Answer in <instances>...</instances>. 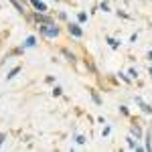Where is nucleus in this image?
I'll return each mask as SVG.
<instances>
[{"label":"nucleus","mask_w":152,"mask_h":152,"mask_svg":"<svg viewBox=\"0 0 152 152\" xmlns=\"http://www.w3.org/2000/svg\"><path fill=\"white\" fill-rule=\"evenodd\" d=\"M91 99H94V102H95L97 105H102V97L97 95V91H91Z\"/></svg>","instance_id":"14"},{"label":"nucleus","mask_w":152,"mask_h":152,"mask_svg":"<svg viewBox=\"0 0 152 152\" xmlns=\"http://www.w3.org/2000/svg\"><path fill=\"white\" fill-rule=\"evenodd\" d=\"M99 10H102V12H110V4H107L105 0L102 2V4H99Z\"/></svg>","instance_id":"16"},{"label":"nucleus","mask_w":152,"mask_h":152,"mask_svg":"<svg viewBox=\"0 0 152 152\" xmlns=\"http://www.w3.org/2000/svg\"><path fill=\"white\" fill-rule=\"evenodd\" d=\"M8 2H10L12 6L16 8V12H18V14H23V16H24V14H26V10H24V6H23V4H20V2H18V0H8Z\"/></svg>","instance_id":"6"},{"label":"nucleus","mask_w":152,"mask_h":152,"mask_svg":"<svg viewBox=\"0 0 152 152\" xmlns=\"http://www.w3.org/2000/svg\"><path fill=\"white\" fill-rule=\"evenodd\" d=\"M136 41H138V35H136V33H134V35L130 37V43H136Z\"/></svg>","instance_id":"21"},{"label":"nucleus","mask_w":152,"mask_h":152,"mask_svg":"<svg viewBox=\"0 0 152 152\" xmlns=\"http://www.w3.org/2000/svg\"><path fill=\"white\" fill-rule=\"evenodd\" d=\"M31 6L39 12H47V4H45L43 0H31Z\"/></svg>","instance_id":"3"},{"label":"nucleus","mask_w":152,"mask_h":152,"mask_svg":"<svg viewBox=\"0 0 152 152\" xmlns=\"http://www.w3.org/2000/svg\"><path fill=\"white\" fill-rule=\"evenodd\" d=\"M107 43H110V47H112V49H118V47H120V41H118V39H114V37H107Z\"/></svg>","instance_id":"10"},{"label":"nucleus","mask_w":152,"mask_h":152,"mask_svg":"<svg viewBox=\"0 0 152 152\" xmlns=\"http://www.w3.org/2000/svg\"><path fill=\"white\" fill-rule=\"evenodd\" d=\"M4 140H6V134H0V146L4 144Z\"/></svg>","instance_id":"22"},{"label":"nucleus","mask_w":152,"mask_h":152,"mask_svg":"<svg viewBox=\"0 0 152 152\" xmlns=\"http://www.w3.org/2000/svg\"><path fill=\"white\" fill-rule=\"evenodd\" d=\"M110 132H112V128H110V126H105V128H104V132H102V134H104V136H107Z\"/></svg>","instance_id":"20"},{"label":"nucleus","mask_w":152,"mask_h":152,"mask_svg":"<svg viewBox=\"0 0 152 152\" xmlns=\"http://www.w3.org/2000/svg\"><path fill=\"white\" fill-rule=\"evenodd\" d=\"M85 20H87V12H79V14H77V23L81 24V23H85Z\"/></svg>","instance_id":"12"},{"label":"nucleus","mask_w":152,"mask_h":152,"mask_svg":"<svg viewBox=\"0 0 152 152\" xmlns=\"http://www.w3.org/2000/svg\"><path fill=\"white\" fill-rule=\"evenodd\" d=\"M128 75L132 77V79H136V77H138V69H130V71H128Z\"/></svg>","instance_id":"18"},{"label":"nucleus","mask_w":152,"mask_h":152,"mask_svg":"<svg viewBox=\"0 0 152 152\" xmlns=\"http://www.w3.org/2000/svg\"><path fill=\"white\" fill-rule=\"evenodd\" d=\"M37 45V37H26V41H24V45H23V49H31V47H35Z\"/></svg>","instance_id":"8"},{"label":"nucleus","mask_w":152,"mask_h":152,"mask_svg":"<svg viewBox=\"0 0 152 152\" xmlns=\"http://www.w3.org/2000/svg\"><path fill=\"white\" fill-rule=\"evenodd\" d=\"M20 69H23L20 65H16V67H12V69L8 71V75H6V81H10V79H14V77H16L18 73H20Z\"/></svg>","instance_id":"5"},{"label":"nucleus","mask_w":152,"mask_h":152,"mask_svg":"<svg viewBox=\"0 0 152 152\" xmlns=\"http://www.w3.org/2000/svg\"><path fill=\"white\" fill-rule=\"evenodd\" d=\"M136 104L142 107V112H144V114H152V107L148 104H144V102H142V97H136Z\"/></svg>","instance_id":"7"},{"label":"nucleus","mask_w":152,"mask_h":152,"mask_svg":"<svg viewBox=\"0 0 152 152\" xmlns=\"http://www.w3.org/2000/svg\"><path fill=\"white\" fill-rule=\"evenodd\" d=\"M39 33L43 37H47V39H57L59 33H61V28H59L55 23L51 24H39Z\"/></svg>","instance_id":"1"},{"label":"nucleus","mask_w":152,"mask_h":152,"mask_svg":"<svg viewBox=\"0 0 152 152\" xmlns=\"http://www.w3.org/2000/svg\"><path fill=\"white\" fill-rule=\"evenodd\" d=\"M150 140H152V134L148 132V134H146V150H152V144H150Z\"/></svg>","instance_id":"15"},{"label":"nucleus","mask_w":152,"mask_h":152,"mask_svg":"<svg viewBox=\"0 0 152 152\" xmlns=\"http://www.w3.org/2000/svg\"><path fill=\"white\" fill-rule=\"evenodd\" d=\"M120 112H122L124 116H128V114H130V112H128V107H126V105H120Z\"/></svg>","instance_id":"19"},{"label":"nucleus","mask_w":152,"mask_h":152,"mask_svg":"<svg viewBox=\"0 0 152 152\" xmlns=\"http://www.w3.org/2000/svg\"><path fill=\"white\" fill-rule=\"evenodd\" d=\"M75 142H77V144H85V142H87V138H85V136H81V134H79V136H77V138H75Z\"/></svg>","instance_id":"17"},{"label":"nucleus","mask_w":152,"mask_h":152,"mask_svg":"<svg viewBox=\"0 0 152 152\" xmlns=\"http://www.w3.org/2000/svg\"><path fill=\"white\" fill-rule=\"evenodd\" d=\"M51 94H53V97H59V95L63 94V89H61V87H59V85H55V87H53V91H51Z\"/></svg>","instance_id":"13"},{"label":"nucleus","mask_w":152,"mask_h":152,"mask_svg":"<svg viewBox=\"0 0 152 152\" xmlns=\"http://www.w3.org/2000/svg\"><path fill=\"white\" fill-rule=\"evenodd\" d=\"M130 134L136 138V140H142V130L138 124H132V128H130Z\"/></svg>","instance_id":"4"},{"label":"nucleus","mask_w":152,"mask_h":152,"mask_svg":"<svg viewBox=\"0 0 152 152\" xmlns=\"http://www.w3.org/2000/svg\"><path fill=\"white\" fill-rule=\"evenodd\" d=\"M67 28H69V33L73 37H77V39H81V37H83V31H81V26H79V23H69V24H67Z\"/></svg>","instance_id":"2"},{"label":"nucleus","mask_w":152,"mask_h":152,"mask_svg":"<svg viewBox=\"0 0 152 152\" xmlns=\"http://www.w3.org/2000/svg\"><path fill=\"white\" fill-rule=\"evenodd\" d=\"M148 59H150V61H152V49H150V51H148Z\"/></svg>","instance_id":"23"},{"label":"nucleus","mask_w":152,"mask_h":152,"mask_svg":"<svg viewBox=\"0 0 152 152\" xmlns=\"http://www.w3.org/2000/svg\"><path fill=\"white\" fill-rule=\"evenodd\" d=\"M61 53H63V55H65V57H67V61H71V63H73V61H75V55H73V53H69V51H67V49H63V51H61Z\"/></svg>","instance_id":"11"},{"label":"nucleus","mask_w":152,"mask_h":152,"mask_svg":"<svg viewBox=\"0 0 152 152\" xmlns=\"http://www.w3.org/2000/svg\"><path fill=\"white\" fill-rule=\"evenodd\" d=\"M126 144H128V148H132V150H136V146H138V140H136V138H134V136L130 134L128 138H126Z\"/></svg>","instance_id":"9"},{"label":"nucleus","mask_w":152,"mask_h":152,"mask_svg":"<svg viewBox=\"0 0 152 152\" xmlns=\"http://www.w3.org/2000/svg\"><path fill=\"white\" fill-rule=\"evenodd\" d=\"M148 73H150V75H152V67H150V69H148Z\"/></svg>","instance_id":"24"}]
</instances>
